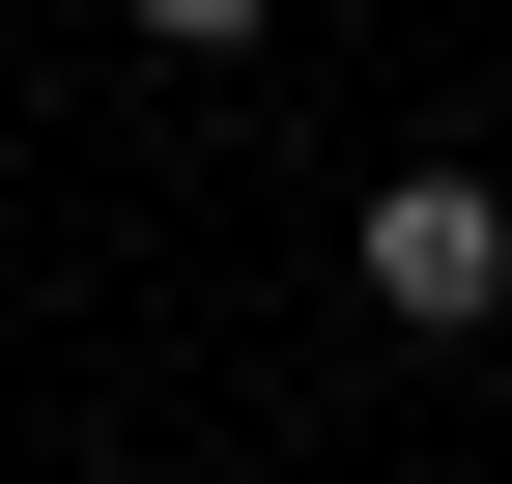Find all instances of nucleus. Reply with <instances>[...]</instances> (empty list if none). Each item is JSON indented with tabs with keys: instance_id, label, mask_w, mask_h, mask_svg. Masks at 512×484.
Segmentation results:
<instances>
[{
	"instance_id": "nucleus-2",
	"label": "nucleus",
	"mask_w": 512,
	"mask_h": 484,
	"mask_svg": "<svg viewBox=\"0 0 512 484\" xmlns=\"http://www.w3.org/2000/svg\"><path fill=\"white\" fill-rule=\"evenodd\" d=\"M114 29H143V57H256L285 0H114Z\"/></svg>"
},
{
	"instance_id": "nucleus-1",
	"label": "nucleus",
	"mask_w": 512,
	"mask_h": 484,
	"mask_svg": "<svg viewBox=\"0 0 512 484\" xmlns=\"http://www.w3.org/2000/svg\"><path fill=\"white\" fill-rule=\"evenodd\" d=\"M342 257H370V314H399V342H484V314H512V200H484V171H399Z\"/></svg>"
}]
</instances>
